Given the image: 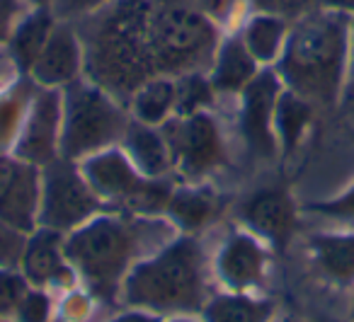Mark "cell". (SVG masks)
Segmentation results:
<instances>
[{"mask_svg": "<svg viewBox=\"0 0 354 322\" xmlns=\"http://www.w3.org/2000/svg\"><path fill=\"white\" fill-rule=\"evenodd\" d=\"M122 298L133 310L153 315H192L207 305L204 252L194 238L162 245L151 259L133 264L124 278Z\"/></svg>", "mask_w": 354, "mask_h": 322, "instance_id": "obj_3", "label": "cell"}, {"mask_svg": "<svg viewBox=\"0 0 354 322\" xmlns=\"http://www.w3.org/2000/svg\"><path fill=\"white\" fill-rule=\"evenodd\" d=\"M0 85H3V66H0Z\"/></svg>", "mask_w": 354, "mask_h": 322, "instance_id": "obj_40", "label": "cell"}, {"mask_svg": "<svg viewBox=\"0 0 354 322\" xmlns=\"http://www.w3.org/2000/svg\"><path fill=\"white\" fill-rule=\"evenodd\" d=\"M274 303L248 293H221L202 307L204 322H272Z\"/></svg>", "mask_w": 354, "mask_h": 322, "instance_id": "obj_20", "label": "cell"}, {"mask_svg": "<svg viewBox=\"0 0 354 322\" xmlns=\"http://www.w3.org/2000/svg\"><path fill=\"white\" fill-rule=\"evenodd\" d=\"M0 322H15V320H0Z\"/></svg>", "mask_w": 354, "mask_h": 322, "instance_id": "obj_41", "label": "cell"}, {"mask_svg": "<svg viewBox=\"0 0 354 322\" xmlns=\"http://www.w3.org/2000/svg\"><path fill=\"white\" fill-rule=\"evenodd\" d=\"M109 0H56V12L64 17L71 15H83V12H93L102 8Z\"/></svg>", "mask_w": 354, "mask_h": 322, "instance_id": "obj_34", "label": "cell"}, {"mask_svg": "<svg viewBox=\"0 0 354 322\" xmlns=\"http://www.w3.org/2000/svg\"><path fill=\"white\" fill-rule=\"evenodd\" d=\"M170 216L187 230H197L216 216L218 196L207 189H177L167 201Z\"/></svg>", "mask_w": 354, "mask_h": 322, "instance_id": "obj_24", "label": "cell"}, {"mask_svg": "<svg viewBox=\"0 0 354 322\" xmlns=\"http://www.w3.org/2000/svg\"><path fill=\"white\" fill-rule=\"evenodd\" d=\"M165 138L170 143L172 162L187 177H202L223 162L221 131L216 122L204 112L172 122Z\"/></svg>", "mask_w": 354, "mask_h": 322, "instance_id": "obj_8", "label": "cell"}, {"mask_svg": "<svg viewBox=\"0 0 354 322\" xmlns=\"http://www.w3.org/2000/svg\"><path fill=\"white\" fill-rule=\"evenodd\" d=\"M129 124L119 102L95 83H71L64 95L61 155L85 160L122 141Z\"/></svg>", "mask_w": 354, "mask_h": 322, "instance_id": "obj_5", "label": "cell"}, {"mask_svg": "<svg viewBox=\"0 0 354 322\" xmlns=\"http://www.w3.org/2000/svg\"><path fill=\"white\" fill-rule=\"evenodd\" d=\"M192 3L209 17V20L221 22V25L231 22L243 6V0H192Z\"/></svg>", "mask_w": 354, "mask_h": 322, "instance_id": "obj_31", "label": "cell"}, {"mask_svg": "<svg viewBox=\"0 0 354 322\" xmlns=\"http://www.w3.org/2000/svg\"><path fill=\"white\" fill-rule=\"evenodd\" d=\"M315 267L325 278L337 286L354 283V235L352 233H320L310 238Z\"/></svg>", "mask_w": 354, "mask_h": 322, "instance_id": "obj_17", "label": "cell"}, {"mask_svg": "<svg viewBox=\"0 0 354 322\" xmlns=\"http://www.w3.org/2000/svg\"><path fill=\"white\" fill-rule=\"evenodd\" d=\"M262 12H274V15H304L306 10H310V6H315V0H252Z\"/></svg>", "mask_w": 354, "mask_h": 322, "instance_id": "obj_32", "label": "cell"}, {"mask_svg": "<svg viewBox=\"0 0 354 322\" xmlns=\"http://www.w3.org/2000/svg\"><path fill=\"white\" fill-rule=\"evenodd\" d=\"M243 218L252 233L265 238L267 243L284 245L296 225L294 201L281 189H265L245 204Z\"/></svg>", "mask_w": 354, "mask_h": 322, "instance_id": "obj_15", "label": "cell"}, {"mask_svg": "<svg viewBox=\"0 0 354 322\" xmlns=\"http://www.w3.org/2000/svg\"><path fill=\"white\" fill-rule=\"evenodd\" d=\"M41 172L37 165L0 153V220L22 233L39 225Z\"/></svg>", "mask_w": 354, "mask_h": 322, "instance_id": "obj_11", "label": "cell"}, {"mask_svg": "<svg viewBox=\"0 0 354 322\" xmlns=\"http://www.w3.org/2000/svg\"><path fill=\"white\" fill-rule=\"evenodd\" d=\"M35 3H39V6H46V3H49V0H35Z\"/></svg>", "mask_w": 354, "mask_h": 322, "instance_id": "obj_39", "label": "cell"}, {"mask_svg": "<svg viewBox=\"0 0 354 322\" xmlns=\"http://www.w3.org/2000/svg\"><path fill=\"white\" fill-rule=\"evenodd\" d=\"M310 211L325 216V218L339 220V223H354V182L342 191V194L310 204Z\"/></svg>", "mask_w": 354, "mask_h": 322, "instance_id": "obj_28", "label": "cell"}, {"mask_svg": "<svg viewBox=\"0 0 354 322\" xmlns=\"http://www.w3.org/2000/svg\"><path fill=\"white\" fill-rule=\"evenodd\" d=\"M310 119H313V102L284 88V93L279 95V102H277L274 117L277 141L284 148V153H294L296 146L304 141Z\"/></svg>", "mask_w": 354, "mask_h": 322, "instance_id": "obj_21", "label": "cell"}, {"mask_svg": "<svg viewBox=\"0 0 354 322\" xmlns=\"http://www.w3.org/2000/svg\"><path fill=\"white\" fill-rule=\"evenodd\" d=\"M32 283L17 269L0 267V320H12Z\"/></svg>", "mask_w": 354, "mask_h": 322, "instance_id": "obj_27", "label": "cell"}, {"mask_svg": "<svg viewBox=\"0 0 354 322\" xmlns=\"http://www.w3.org/2000/svg\"><path fill=\"white\" fill-rule=\"evenodd\" d=\"M167 322H197V320H192L189 315H177V317H170Z\"/></svg>", "mask_w": 354, "mask_h": 322, "instance_id": "obj_37", "label": "cell"}, {"mask_svg": "<svg viewBox=\"0 0 354 322\" xmlns=\"http://www.w3.org/2000/svg\"><path fill=\"white\" fill-rule=\"evenodd\" d=\"M27 233L12 228V225L0 220V267L6 269H17V264L22 262L27 245Z\"/></svg>", "mask_w": 354, "mask_h": 322, "instance_id": "obj_29", "label": "cell"}, {"mask_svg": "<svg viewBox=\"0 0 354 322\" xmlns=\"http://www.w3.org/2000/svg\"><path fill=\"white\" fill-rule=\"evenodd\" d=\"M257 66L260 64L252 59L243 37L241 39H228L216 54V59H214V88L221 90V93H243L245 85L260 73Z\"/></svg>", "mask_w": 354, "mask_h": 322, "instance_id": "obj_18", "label": "cell"}, {"mask_svg": "<svg viewBox=\"0 0 354 322\" xmlns=\"http://www.w3.org/2000/svg\"><path fill=\"white\" fill-rule=\"evenodd\" d=\"M51 30H54V20L46 12H35L15 27V32L10 35V51L25 70H30L37 56L41 54Z\"/></svg>", "mask_w": 354, "mask_h": 322, "instance_id": "obj_25", "label": "cell"}, {"mask_svg": "<svg viewBox=\"0 0 354 322\" xmlns=\"http://www.w3.org/2000/svg\"><path fill=\"white\" fill-rule=\"evenodd\" d=\"M37 88L20 80L12 88L0 93V153H10L27 122V114L35 102Z\"/></svg>", "mask_w": 354, "mask_h": 322, "instance_id": "obj_22", "label": "cell"}, {"mask_svg": "<svg viewBox=\"0 0 354 322\" xmlns=\"http://www.w3.org/2000/svg\"><path fill=\"white\" fill-rule=\"evenodd\" d=\"M352 70H354V20H352Z\"/></svg>", "mask_w": 354, "mask_h": 322, "instance_id": "obj_38", "label": "cell"}, {"mask_svg": "<svg viewBox=\"0 0 354 322\" xmlns=\"http://www.w3.org/2000/svg\"><path fill=\"white\" fill-rule=\"evenodd\" d=\"M267 262H270V254L255 235L236 233L226 240L218 252L216 272L231 291L248 293L265 281Z\"/></svg>", "mask_w": 354, "mask_h": 322, "instance_id": "obj_14", "label": "cell"}, {"mask_svg": "<svg viewBox=\"0 0 354 322\" xmlns=\"http://www.w3.org/2000/svg\"><path fill=\"white\" fill-rule=\"evenodd\" d=\"M83 175L100 201L124 206L129 211H153L167 209L172 196V187L158 177H146L124 151L107 148L95 155L85 158Z\"/></svg>", "mask_w": 354, "mask_h": 322, "instance_id": "obj_6", "label": "cell"}, {"mask_svg": "<svg viewBox=\"0 0 354 322\" xmlns=\"http://www.w3.org/2000/svg\"><path fill=\"white\" fill-rule=\"evenodd\" d=\"M286 37H289V22L286 17L274 15V12H260V15L250 17L243 32V41H245L248 51L260 66L277 64L286 46Z\"/></svg>", "mask_w": 354, "mask_h": 322, "instance_id": "obj_19", "label": "cell"}, {"mask_svg": "<svg viewBox=\"0 0 354 322\" xmlns=\"http://www.w3.org/2000/svg\"><path fill=\"white\" fill-rule=\"evenodd\" d=\"M158 225V223H156ZM153 223L119 216H95L66 238V257L93 296L112 303L136 257L151 243Z\"/></svg>", "mask_w": 354, "mask_h": 322, "instance_id": "obj_4", "label": "cell"}, {"mask_svg": "<svg viewBox=\"0 0 354 322\" xmlns=\"http://www.w3.org/2000/svg\"><path fill=\"white\" fill-rule=\"evenodd\" d=\"M124 153L146 177H160L172 165V151L165 133L151 124H131L124 133Z\"/></svg>", "mask_w": 354, "mask_h": 322, "instance_id": "obj_16", "label": "cell"}, {"mask_svg": "<svg viewBox=\"0 0 354 322\" xmlns=\"http://www.w3.org/2000/svg\"><path fill=\"white\" fill-rule=\"evenodd\" d=\"M352 20L323 8L296 17L277 61L286 90L313 104L337 102L352 68Z\"/></svg>", "mask_w": 354, "mask_h": 322, "instance_id": "obj_2", "label": "cell"}, {"mask_svg": "<svg viewBox=\"0 0 354 322\" xmlns=\"http://www.w3.org/2000/svg\"><path fill=\"white\" fill-rule=\"evenodd\" d=\"M20 12H22L20 0H0V41H6L10 37Z\"/></svg>", "mask_w": 354, "mask_h": 322, "instance_id": "obj_33", "label": "cell"}, {"mask_svg": "<svg viewBox=\"0 0 354 322\" xmlns=\"http://www.w3.org/2000/svg\"><path fill=\"white\" fill-rule=\"evenodd\" d=\"M90 80L117 102L156 78L202 73L216 27L192 0H109L78 25Z\"/></svg>", "mask_w": 354, "mask_h": 322, "instance_id": "obj_1", "label": "cell"}, {"mask_svg": "<svg viewBox=\"0 0 354 322\" xmlns=\"http://www.w3.org/2000/svg\"><path fill=\"white\" fill-rule=\"evenodd\" d=\"M102 201L88 184L83 170H75L73 160L56 158L41 170L39 225L51 230H75L97 216Z\"/></svg>", "mask_w": 354, "mask_h": 322, "instance_id": "obj_7", "label": "cell"}, {"mask_svg": "<svg viewBox=\"0 0 354 322\" xmlns=\"http://www.w3.org/2000/svg\"><path fill=\"white\" fill-rule=\"evenodd\" d=\"M315 8H323V10L354 17V0H315Z\"/></svg>", "mask_w": 354, "mask_h": 322, "instance_id": "obj_35", "label": "cell"}, {"mask_svg": "<svg viewBox=\"0 0 354 322\" xmlns=\"http://www.w3.org/2000/svg\"><path fill=\"white\" fill-rule=\"evenodd\" d=\"M177 100H175V112L180 117H189V114L204 112L209 104L214 102V83L204 78L202 73H187L175 83Z\"/></svg>", "mask_w": 354, "mask_h": 322, "instance_id": "obj_26", "label": "cell"}, {"mask_svg": "<svg viewBox=\"0 0 354 322\" xmlns=\"http://www.w3.org/2000/svg\"><path fill=\"white\" fill-rule=\"evenodd\" d=\"M175 83L170 78H156L148 80L146 85H141L129 104H131L133 114H136V122L158 126V124H162L175 112Z\"/></svg>", "mask_w": 354, "mask_h": 322, "instance_id": "obj_23", "label": "cell"}, {"mask_svg": "<svg viewBox=\"0 0 354 322\" xmlns=\"http://www.w3.org/2000/svg\"><path fill=\"white\" fill-rule=\"evenodd\" d=\"M284 93L277 70H260L243 90L241 107V131L248 143V151L255 158H274L279 141L274 131L277 102Z\"/></svg>", "mask_w": 354, "mask_h": 322, "instance_id": "obj_9", "label": "cell"}, {"mask_svg": "<svg viewBox=\"0 0 354 322\" xmlns=\"http://www.w3.org/2000/svg\"><path fill=\"white\" fill-rule=\"evenodd\" d=\"M51 317V298L39 286H32L17 307L15 322H49Z\"/></svg>", "mask_w": 354, "mask_h": 322, "instance_id": "obj_30", "label": "cell"}, {"mask_svg": "<svg viewBox=\"0 0 354 322\" xmlns=\"http://www.w3.org/2000/svg\"><path fill=\"white\" fill-rule=\"evenodd\" d=\"M284 322H299V320H284Z\"/></svg>", "mask_w": 354, "mask_h": 322, "instance_id": "obj_42", "label": "cell"}, {"mask_svg": "<svg viewBox=\"0 0 354 322\" xmlns=\"http://www.w3.org/2000/svg\"><path fill=\"white\" fill-rule=\"evenodd\" d=\"M61 122L64 97L54 88H39L10 155L37 167L54 162L61 153Z\"/></svg>", "mask_w": 354, "mask_h": 322, "instance_id": "obj_10", "label": "cell"}, {"mask_svg": "<svg viewBox=\"0 0 354 322\" xmlns=\"http://www.w3.org/2000/svg\"><path fill=\"white\" fill-rule=\"evenodd\" d=\"M112 322H162V320H160V315H153V312L131 310V312H124V315L114 317Z\"/></svg>", "mask_w": 354, "mask_h": 322, "instance_id": "obj_36", "label": "cell"}, {"mask_svg": "<svg viewBox=\"0 0 354 322\" xmlns=\"http://www.w3.org/2000/svg\"><path fill=\"white\" fill-rule=\"evenodd\" d=\"M64 235L51 228H35L27 238L25 254H22V274L32 286H73L75 269L66 257Z\"/></svg>", "mask_w": 354, "mask_h": 322, "instance_id": "obj_12", "label": "cell"}, {"mask_svg": "<svg viewBox=\"0 0 354 322\" xmlns=\"http://www.w3.org/2000/svg\"><path fill=\"white\" fill-rule=\"evenodd\" d=\"M83 66V44L78 32L71 30L68 25H54L30 73L41 88H61L75 83Z\"/></svg>", "mask_w": 354, "mask_h": 322, "instance_id": "obj_13", "label": "cell"}]
</instances>
